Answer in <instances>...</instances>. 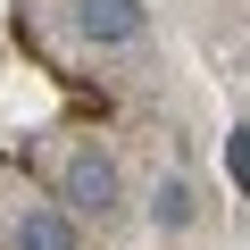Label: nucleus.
<instances>
[{
  "label": "nucleus",
  "mask_w": 250,
  "mask_h": 250,
  "mask_svg": "<svg viewBox=\"0 0 250 250\" xmlns=\"http://www.w3.org/2000/svg\"><path fill=\"white\" fill-rule=\"evenodd\" d=\"M75 34L83 42H142V0H75Z\"/></svg>",
  "instance_id": "1"
},
{
  "label": "nucleus",
  "mask_w": 250,
  "mask_h": 250,
  "mask_svg": "<svg viewBox=\"0 0 250 250\" xmlns=\"http://www.w3.org/2000/svg\"><path fill=\"white\" fill-rule=\"evenodd\" d=\"M67 200H75L83 217H108V208H117V159L83 150V159L67 167Z\"/></svg>",
  "instance_id": "2"
},
{
  "label": "nucleus",
  "mask_w": 250,
  "mask_h": 250,
  "mask_svg": "<svg viewBox=\"0 0 250 250\" xmlns=\"http://www.w3.org/2000/svg\"><path fill=\"white\" fill-rule=\"evenodd\" d=\"M17 250H75V225H67L59 208H34V217L17 225Z\"/></svg>",
  "instance_id": "3"
},
{
  "label": "nucleus",
  "mask_w": 250,
  "mask_h": 250,
  "mask_svg": "<svg viewBox=\"0 0 250 250\" xmlns=\"http://www.w3.org/2000/svg\"><path fill=\"white\" fill-rule=\"evenodd\" d=\"M150 217H159V233H184L192 225V184H159L150 192Z\"/></svg>",
  "instance_id": "4"
},
{
  "label": "nucleus",
  "mask_w": 250,
  "mask_h": 250,
  "mask_svg": "<svg viewBox=\"0 0 250 250\" xmlns=\"http://www.w3.org/2000/svg\"><path fill=\"white\" fill-rule=\"evenodd\" d=\"M225 175L250 192V134H242V125H233V142H225Z\"/></svg>",
  "instance_id": "5"
}]
</instances>
